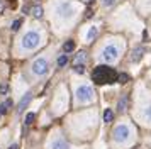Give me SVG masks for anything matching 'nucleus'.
Segmentation results:
<instances>
[{"mask_svg":"<svg viewBox=\"0 0 151 149\" xmlns=\"http://www.w3.org/2000/svg\"><path fill=\"white\" fill-rule=\"evenodd\" d=\"M73 49H75V42H73V41H66V42L63 44V51H65V53H71Z\"/></svg>","mask_w":151,"mask_h":149,"instance_id":"nucleus-15","label":"nucleus"},{"mask_svg":"<svg viewBox=\"0 0 151 149\" xmlns=\"http://www.w3.org/2000/svg\"><path fill=\"white\" fill-rule=\"evenodd\" d=\"M117 78V73L114 68L107 66V64H99L92 73V80L99 83V85H107V83H114Z\"/></svg>","mask_w":151,"mask_h":149,"instance_id":"nucleus-1","label":"nucleus"},{"mask_svg":"<svg viewBox=\"0 0 151 149\" xmlns=\"http://www.w3.org/2000/svg\"><path fill=\"white\" fill-rule=\"evenodd\" d=\"M116 81H119V83H127V81H129V74L127 73H119L117 78H116Z\"/></svg>","mask_w":151,"mask_h":149,"instance_id":"nucleus-17","label":"nucleus"},{"mask_svg":"<svg viewBox=\"0 0 151 149\" xmlns=\"http://www.w3.org/2000/svg\"><path fill=\"white\" fill-rule=\"evenodd\" d=\"M51 148H53V149H70V146L65 141H55Z\"/></svg>","mask_w":151,"mask_h":149,"instance_id":"nucleus-14","label":"nucleus"},{"mask_svg":"<svg viewBox=\"0 0 151 149\" xmlns=\"http://www.w3.org/2000/svg\"><path fill=\"white\" fill-rule=\"evenodd\" d=\"M4 9H5V4H4V0H0V12H4Z\"/></svg>","mask_w":151,"mask_h":149,"instance_id":"nucleus-26","label":"nucleus"},{"mask_svg":"<svg viewBox=\"0 0 151 149\" xmlns=\"http://www.w3.org/2000/svg\"><path fill=\"white\" fill-rule=\"evenodd\" d=\"M92 95H93V90L87 85H83L76 90V97H78V100H90L92 98Z\"/></svg>","mask_w":151,"mask_h":149,"instance_id":"nucleus-5","label":"nucleus"},{"mask_svg":"<svg viewBox=\"0 0 151 149\" xmlns=\"http://www.w3.org/2000/svg\"><path fill=\"white\" fill-rule=\"evenodd\" d=\"M31 98H32V93H31V92H27V93L21 98V102H19V107H17V112H19V114H22V112H24V108L29 105Z\"/></svg>","mask_w":151,"mask_h":149,"instance_id":"nucleus-6","label":"nucleus"},{"mask_svg":"<svg viewBox=\"0 0 151 149\" xmlns=\"http://www.w3.org/2000/svg\"><path fill=\"white\" fill-rule=\"evenodd\" d=\"M12 107V100L9 98V100H5L4 103H0V115H4V114H7V110Z\"/></svg>","mask_w":151,"mask_h":149,"instance_id":"nucleus-12","label":"nucleus"},{"mask_svg":"<svg viewBox=\"0 0 151 149\" xmlns=\"http://www.w3.org/2000/svg\"><path fill=\"white\" fill-rule=\"evenodd\" d=\"M34 119H36L34 114H27V115H26V125H31V124L34 122Z\"/></svg>","mask_w":151,"mask_h":149,"instance_id":"nucleus-22","label":"nucleus"},{"mask_svg":"<svg viewBox=\"0 0 151 149\" xmlns=\"http://www.w3.org/2000/svg\"><path fill=\"white\" fill-rule=\"evenodd\" d=\"M39 41H41L39 34L31 31V32H27L22 37V47H26V49H34V47L39 44Z\"/></svg>","mask_w":151,"mask_h":149,"instance_id":"nucleus-2","label":"nucleus"},{"mask_svg":"<svg viewBox=\"0 0 151 149\" xmlns=\"http://www.w3.org/2000/svg\"><path fill=\"white\" fill-rule=\"evenodd\" d=\"M127 135H129V129H127V125H117V127L112 130V137H114V141H124V139H127Z\"/></svg>","mask_w":151,"mask_h":149,"instance_id":"nucleus-4","label":"nucleus"},{"mask_svg":"<svg viewBox=\"0 0 151 149\" xmlns=\"http://www.w3.org/2000/svg\"><path fill=\"white\" fill-rule=\"evenodd\" d=\"M10 149H17V144H12V146H10Z\"/></svg>","mask_w":151,"mask_h":149,"instance_id":"nucleus-27","label":"nucleus"},{"mask_svg":"<svg viewBox=\"0 0 151 149\" xmlns=\"http://www.w3.org/2000/svg\"><path fill=\"white\" fill-rule=\"evenodd\" d=\"M112 4H114V0H104V5H112Z\"/></svg>","mask_w":151,"mask_h":149,"instance_id":"nucleus-25","label":"nucleus"},{"mask_svg":"<svg viewBox=\"0 0 151 149\" xmlns=\"http://www.w3.org/2000/svg\"><path fill=\"white\" fill-rule=\"evenodd\" d=\"M97 32H99V29H97V26H92L88 29V32H87V36H85V39H87V42H92V41L95 39Z\"/></svg>","mask_w":151,"mask_h":149,"instance_id":"nucleus-10","label":"nucleus"},{"mask_svg":"<svg viewBox=\"0 0 151 149\" xmlns=\"http://www.w3.org/2000/svg\"><path fill=\"white\" fill-rule=\"evenodd\" d=\"M73 64H87V53H78L73 59Z\"/></svg>","mask_w":151,"mask_h":149,"instance_id":"nucleus-9","label":"nucleus"},{"mask_svg":"<svg viewBox=\"0 0 151 149\" xmlns=\"http://www.w3.org/2000/svg\"><path fill=\"white\" fill-rule=\"evenodd\" d=\"M32 15H34L36 19H41V17H42V7L41 5L32 7Z\"/></svg>","mask_w":151,"mask_h":149,"instance_id":"nucleus-16","label":"nucleus"},{"mask_svg":"<svg viewBox=\"0 0 151 149\" xmlns=\"http://www.w3.org/2000/svg\"><path fill=\"white\" fill-rule=\"evenodd\" d=\"M48 59H44V58H39V59H36L34 63H32V71H34L36 74H39V76H42V74L48 73Z\"/></svg>","mask_w":151,"mask_h":149,"instance_id":"nucleus-3","label":"nucleus"},{"mask_svg":"<svg viewBox=\"0 0 151 149\" xmlns=\"http://www.w3.org/2000/svg\"><path fill=\"white\" fill-rule=\"evenodd\" d=\"M112 119H114V110L112 108H105V112H104V120L107 122H112Z\"/></svg>","mask_w":151,"mask_h":149,"instance_id":"nucleus-13","label":"nucleus"},{"mask_svg":"<svg viewBox=\"0 0 151 149\" xmlns=\"http://www.w3.org/2000/svg\"><path fill=\"white\" fill-rule=\"evenodd\" d=\"M9 92V85L7 83H0V95H7Z\"/></svg>","mask_w":151,"mask_h":149,"instance_id":"nucleus-23","label":"nucleus"},{"mask_svg":"<svg viewBox=\"0 0 151 149\" xmlns=\"http://www.w3.org/2000/svg\"><path fill=\"white\" fill-rule=\"evenodd\" d=\"M70 12H71V10H70L68 4H63V5L60 7V15H63V17H65V15H70Z\"/></svg>","mask_w":151,"mask_h":149,"instance_id":"nucleus-18","label":"nucleus"},{"mask_svg":"<svg viewBox=\"0 0 151 149\" xmlns=\"http://www.w3.org/2000/svg\"><path fill=\"white\" fill-rule=\"evenodd\" d=\"M66 63H68V56H66V54H61V56L58 58V66L63 68L65 64H66Z\"/></svg>","mask_w":151,"mask_h":149,"instance_id":"nucleus-19","label":"nucleus"},{"mask_svg":"<svg viewBox=\"0 0 151 149\" xmlns=\"http://www.w3.org/2000/svg\"><path fill=\"white\" fill-rule=\"evenodd\" d=\"M21 26H22V20L21 19L14 20V24H12V31H19V29H21Z\"/></svg>","mask_w":151,"mask_h":149,"instance_id":"nucleus-24","label":"nucleus"},{"mask_svg":"<svg viewBox=\"0 0 151 149\" xmlns=\"http://www.w3.org/2000/svg\"><path fill=\"white\" fill-rule=\"evenodd\" d=\"M73 71L78 74H83L85 73V64H73Z\"/></svg>","mask_w":151,"mask_h":149,"instance_id":"nucleus-20","label":"nucleus"},{"mask_svg":"<svg viewBox=\"0 0 151 149\" xmlns=\"http://www.w3.org/2000/svg\"><path fill=\"white\" fill-rule=\"evenodd\" d=\"M143 54H144V47H136L134 53H132V56H131V59L136 63V61H139L141 58H143Z\"/></svg>","mask_w":151,"mask_h":149,"instance_id":"nucleus-11","label":"nucleus"},{"mask_svg":"<svg viewBox=\"0 0 151 149\" xmlns=\"http://www.w3.org/2000/svg\"><path fill=\"white\" fill-rule=\"evenodd\" d=\"M104 58H105L107 61L117 59V49H116V47H112V46L105 47V51H104Z\"/></svg>","mask_w":151,"mask_h":149,"instance_id":"nucleus-7","label":"nucleus"},{"mask_svg":"<svg viewBox=\"0 0 151 149\" xmlns=\"http://www.w3.org/2000/svg\"><path fill=\"white\" fill-rule=\"evenodd\" d=\"M143 117L146 119V120L151 122V105H150V107H146V108L143 110Z\"/></svg>","mask_w":151,"mask_h":149,"instance_id":"nucleus-21","label":"nucleus"},{"mask_svg":"<svg viewBox=\"0 0 151 149\" xmlns=\"http://www.w3.org/2000/svg\"><path fill=\"white\" fill-rule=\"evenodd\" d=\"M127 102H129V97H127V93H124L122 97H121L119 103H117V112H124V110H126V105H127Z\"/></svg>","mask_w":151,"mask_h":149,"instance_id":"nucleus-8","label":"nucleus"}]
</instances>
